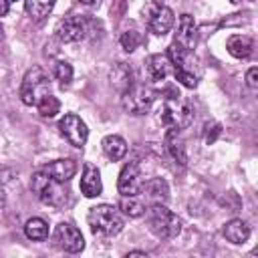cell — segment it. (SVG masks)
<instances>
[{"mask_svg":"<svg viewBox=\"0 0 258 258\" xmlns=\"http://www.w3.org/2000/svg\"><path fill=\"white\" fill-rule=\"evenodd\" d=\"M87 222L91 226V232L99 234V236H117L125 226L123 216L119 214V210L109 206V204L93 206L89 210Z\"/></svg>","mask_w":258,"mask_h":258,"instance_id":"7a4b0ae2","label":"cell"},{"mask_svg":"<svg viewBox=\"0 0 258 258\" xmlns=\"http://www.w3.org/2000/svg\"><path fill=\"white\" fill-rule=\"evenodd\" d=\"M42 171H44L48 177H52L54 181L64 183V181H69L71 177H75V173H77V161H75V159H54V161L46 163V165L42 167Z\"/></svg>","mask_w":258,"mask_h":258,"instance_id":"9a60e30c","label":"cell"},{"mask_svg":"<svg viewBox=\"0 0 258 258\" xmlns=\"http://www.w3.org/2000/svg\"><path fill=\"white\" fill-rule=\"evenodd\" d=\"M58 131L62 133V137L73 145V147H83L89 139V129H87V123L75 115V113H67L60 121H58Z\"/></svg>","mask_w":258,"mask_h":258,"instance_id":"52a82bcc","label":"cell"},{"mask_svg":"<svg viewBox=\"0 0 258 258\" xmlns=\"http://www.w3.org/2000/svg\"><path fill=\"white\" fill-rule=\"evenodd\" d=\"M81 194L85 198H97L103 191V183H101V173L93 163H85L83 165V175H81Z\"/></svg>","mask_w":258,"mask_h":258,"instance_id":"4fadbf2b","label":"cell"},{"mask_svg":"<svg viewBox=\"0 0 258 258\" xmlns=\"http://www.w3.org/2000/svg\"><path fill=\"white\" fill-rule=\"evenodd\" d=\"M8 8H10V2L8 0H0V16H6Z\"/></svg>","mask_w":258,"mask_h":258,"instance_id":"4dcf8cb0","label":"cell"},{"mask_svg":"<svg viewBox=\"0 0 258 258\" xmlns=\"http://www.w3.org/2000/svg\"><path fill=\"white\" fill-rule=\"evenodd\" d=\"M81 4H85V6H93V4H97L99 0H79Z\"/></svg>","mask_w":258,"mask_h":258,"instance_id":"d6a6232c","label":"cell"},{"mask_svg":"<svg viewBox=\"0 0 258 258\" xmlns=\"http://www.w3.org/2000/svg\"><path fill=\"white\" fill-rule=\"evenodd\" d=\"M109 81H111V85H113L119 93H125V91L133 85V73H131L129 64L117 62V64L109 71Z\"/></svg>","mask_w":258,"mask_h":258,"instance_id":"ac0fdd59","label":"cell"},{"mask_svg":"<svg viewBox=\"0 0 258 258\" xmlns=\"http://www.w3.org/2000/svg\"><path fill=\"white\" fill-rule=\"evenodd\" d=\"M145 71L151 81H163L171 73V62L165 54H149L145 60Z\"/></svg>","mask_w":258,"mask_h":258,"instance_id":"2e32d148","label":"cell"},{"mask_svg":"<svg viewBox=\"0 0 258 258\" xmlns=\"http://www.w3.org/2000/svg\"><path fill=\"white\" fill-rule=\"evenodd\" d=\"M173 75H175V81H179L183 87H187V89H194L196 85H198V77H196V73L194 71H189V69H173Z\"/></svg>","mask_w":258,"mask_h":258,"instance_id":"83f0119b","label":"cell"},{"mask_svg":"<svg viewBox=\"0 0 258 258\" xmlns=\"http://www.w3.org/2000/svg\"><path fill=\"white\" fill-rule=\"evenodd\" d=\"M24 234H26L28 240H34V242L46 240V236H48V224L42 218H30L24 224Z\"/></svg>","mask_w":258,"mask_h":258,"instance_id":"603a6c76","label":"cell"},{"mask_svg":"<svg viewBox=\"0 0 258 258\" xmlns=\"http://www.w3.org/2000/svg\"><path fill=\"white\" fill-rule=\"evenodd\" d=\"M141 191H143V196H145V200H147L149 206H153V204H165L169 200V185L161 177H151V179L143 181Z\"/></svg>","mask_w":258,"mask_h":258,"instance_id":"5bb4252c","label":"cell"},{"mask_svg":"<svg viewBox=\"0 0 258 258\" xmlns=\"http://www.w3.org/2000/svg\"><path fill=\"white\" fill-rule=\"evenodd\" d=\"M175 42L181 44L183 48L191 50L196 48V42H198V24L194 20L191 14H181L177 18V32H175Z\"/></svg>","mask_w":258,"mask_h":258,"instance_id":"7c38bea8","label":"cell"},{"mask_svg":"<svg viewBox=\"0 0 258 258\" xmlns=\"http://www.w3.org/2000/svg\"><path fill=\"white\" fill-rule=\"evenodd\" d=\"M54 2L56 0H24V8L32 20H44L52 12Z\"/></svg>","mask_w":258,"mask_h":258,"instance_id":"7402d4cb","label":"cell"},{"mask_svg":"<svg viewBox=\"0 0 258 258\" xmlns=\"http://www.w3.org/2000/svg\"><path fill=\"white\" fill-rule=\"evenodd\" d=\"M119 210L129 218H139L145 214V206L135 200V196H123V200L119 202Z\"/></svg>","mask_w":258,"mask_h":258,"instance_id":"cb8c5ba5","label":"cell"},{"mask_svg":"<svg viewBox=\"0 0 258 258\" xmlns=\"http://www.w3.org/2000/svg\"><path fill=\"white\" fill-rule=\"evenodd\" d=\"M121 95V105L131 115H145L155 101V93L145 85H131Z\"/></svg>","mask_w":258,"mask_h":258,"instance_id":"8992f818","label":"cell"},{"mask_svg":"<svg viewBox=\"0 0 258 258\" xmlns=\"http://www.w3.org/2000/svg\"><path fill=\"white\" fill-rule=\"evenodd\" d=\"M141 185H143V177H141V169L135 161H129L123 165V169L119 171L117 177V189L121 196H137L141 194Z\"/></svg>","mask_w":258,"mask_h":258,"instance_id":"30bf717a","label":"cell"},{"mask_svg":"<svg viewBox=\"0 0 258 258\" xmlns=\"http://www.w3.org/2000/svg\"><path fill=\"white\" fill-rule=\"evenodd\" d=\"M30 187H32V191L36 194V198H38L44 206L60 208V206H64V202H67V194L60 189V183L54 181L52 177H48L44 171L32 173Z\"/></svg>","mask_w":258,"mask_h":258,"instance_id":"5b68a950","label":"cell"},{"mask_svg":"<svg viewBox=\"0 0 258 258\" xmlns=\"http://www.w3.org/2000/svg\"><path fill=\"white\" fill-rule=\"evenodd\" d=\"M224 236L228 242L232 244H244L248 238H250V226L240 220V218H234L230 220L226 226H224Z\"/></svg>","mask_w":258,"mask_h":258,"instance_id":"d6986e66","label":"cell"},{"mask_svg":"<svg viewBox=\"0 0 258 258\" xmlns=\"http://www.w3.org/2000/svg\"><path fill=\"white\" fill-rule=\"evenodd\" d=\"M159 121L167 129L181 131L194 121V109L179 95H169V97H165L163 105L159 107Z\"/></svg>","mask_w":258,"mask_h":258,"instance_id":"6da1fadb","label":"cell"},{"mask_svg":"<svg viewBox=\"0 0 258 258\" xmlns=\"http://www.w3.org/2000/svg\"><path fill=\"white\" fill-rule=\"evenodd\" d=\"M145 212H147L149 228H151V232L157 238L171 240V238H177L179 236V232H181V220L171 210H167L165 204H153Z\"/></svg>","mask_w":258,"mask_h":258,"instance_id":"277c9868","label":"cell"},{"mask_svg":"<svg viewBox=\"0 0 258 258\" xmlns=\"http://www.w3.org/2000/svg\"><path fill=\"white\" fill-rule=\"evenodd\" d=\"M50 93V77L42 67H32L24 73L20 83V101L28 107H36L42 97Z\"/></svg>","mask_w":258,"mask_h":258,"instance_id":"3957f363","label":"cell"},{"mask_svg":"<svg viewBox=\"0 0 258 258\" xmlns=\"http://www.w3.org/2000/svg\"><path fill=\"white\" fill-rule=\"evenodd\" d=\"M246 85H248V89H252V91L258 89V69H256V67L248 69V73H246Z\"/></svg>","mask_w":258,"mask_h":258,"instance_id":"f546056e","label":"cell"},{"mask_svg":"<svg viewBox=\"0 0 258 258\" xmlns=\"http://www.w3.org/2000/svg\"><path fill=\"white\" fill-rule=\"evenodd\" d=\"M54 79L60 83V87H69L71 81H73V67L67 62V60H58L54 64Z\"/></svg>","mask_w":258,"mask_h":258,"instance_id":"484cf974","label":"cell"},{"mask_svg":"<svg viewBox=\"0 0 258 258\" xmlns=\"http://www.w3.org/2000/svg\"><path fill=\"white\" fill-rule=\"evenodd\" d=\"M36 109H38V113H40L44 119H50V117H54V115L60 111V101L48 93L46 97H42V99L38 101Z\"/></svg>","mask_w":258,"mask_h":258,"instance_id":"d4e9b609","label":"cell"},{"mask_svg":"<svg viewBox=\"0 0 258 258\" xmlns=\"http://www.w3.org/2000/svg\"><path fill=\"white\" fill-rule=\"evenodd\" d=\"M167 149L171 153V157L175 159V163L179 165H185L187 163V153H185V145L179 137V131H173V129H167Z\"/></svg>","mask_w":258,"mask_h":258,"instance_id":"44dd1931","label":"cell"},{"mask_svg":"<svg viewBox=\"0 0 258 258\" xmlns=\"http://www.w3.org/2000/svg\"><path fill=\"white\" fill-rule=\"evenodd\" d=\"M56 36L60 42H79L87 36L89 26L83 16H67L56 24Z\"/></svg>","mask_w":258,"mask_h":258,"instance_id":"9c48e42d","label":"cell"},{"mask_svg":"<svg viewBox=\"0 0 258 258\" xmlns=\"http://www.w3.org/2000/svg\"><path fill=\"white\" fill-rule=\"evenodd\" d=\"M131 256H141V258H145L147 254H145V252H141V250H133V252H129V254H127V258H131Z\"/></svg>","mask_w":258,"mask_h":258,"instance_id":"1f68e13d","label":"cell"},{"mask_svg":"<svg viewBox=\"0 0 258 258\" xmlns=\"http://www.w3.org/2000/svg\"><path fill=\"white\" fill-rule=\"evenodd\" d=\"M226 48L234 58H248L252 54L254 40L248 34H232L226 42Z\"/></svg>","mask_w":258,"mask_h":258,"instance_id":"e0dca14e","label":"cell"},{"mask_svg":"<svg viewBox=\"0 0 258 258\" xmlns=\"http://www.w3.org/2000/svg\"><path fill=\"white\" fill-rule=\"evenodd\" d=\"M54 242L69 254H79L85 248V238H83L81 230L67 222H62L54 228Z\"/></svg>","mask_w":258,"mask_h":258,"instance_id":"ba28073f","label":"cell"},{"mask_svg":"<svg viewBox=\"0 0 258 258\" xmlns=\"http://www.w3.org/2000/svg\"><path fill=\"white\" fill-rule=\"evenodd\" d=\"M222 133V125L220 123H206V133H204V141L208 143V145H212L216 139H218V135Z\"/></svg>","mask_w":258,"mask_h":258,"instance_id":"f1b7e54d","label":"cell"},{"mask_svg":"<svg viewBox=\"0 0 258 258\" xmlns=\"http://www.w3.org/2000/svg\"><path fill=\"white\" fill-rule=\"evenodd\" d=\"M101 147H103V153L113 159V161H119L125 157L127 153V141L121 137V135H107L103 141H101Z\"/></svg>","mask_w":258,"mask_h":258,"instance_id":"ffe728a7","label":"cell"},{"mask_svg":"<svg viewBox=\"0 0 258 258\" xmlns=\"http://www.w3.org/2000/svg\"><path fill=\"white\" fill-rule=\"evenodd\" d=\"M8 2H14V0H8Z\"/></svg>","mask_w":258,"mask_h":258,"instance_id":"836d02e7","label":"cell"},{"mask_svg":"<svg viewBox=\"0 0 258 258\" xmlns=\"http://www.w3.org/2000/svg\"><path fill=\"white\" fill-rule=\"evenodd\" d=\"M119 42H121V48H123L125 52H133V50L141 44V34H139L137 30H125V32L121 34Z\"/></svg>","mask_w":258,"mask_h":258,"instance_id":"4316f807","label":"cell"},{"mask_svg":"<svg viewBox=\"0 0 258 258\" xmlns=\"http://www.w3.org/2000/svg\"><path fill=\"white\" fill-rule=\"evenodd\" d=\"M173 22H175L173 10L167 8V6H161V4H155V6H153V10H151V14H149V20H147L149 30H151L153 34H157V36L167 34V32L171 30Z\"/></svg>","mask_w":258,"mask_h":258,"instance_id":"8fae6325","label":"cell"}]
</instances>
